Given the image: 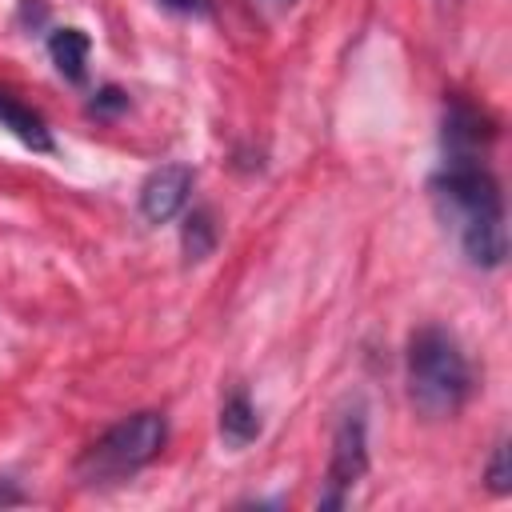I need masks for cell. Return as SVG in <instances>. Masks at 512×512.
<instances>
[{"label":"cell","instance_id":"6da1fadb","mask_svg":"<svg viewBox=\"0 0 512 512\" xmlns=\"http://www.w3.org/2000/svg\"><path fill=\"white\" fill-rule=\"evenodd\" d=\"M428 196L444 228L456 232L460 252L476 268H500L508 256L504 196L496 176L480 156H444L440 172L428 180Z\"/></svg>","mask_w":512,"mask_h":512},{"label":"cell","instance_id":"7a4b0ae2","mask_svg":"<svg viewBox=\"0 0 512 512\" xmlns=\"http://www.w3.org/2000/svg\"><path fill=\"white\" fill-rule=\"evenodd\" d=\"M468 392H472V368L456 336L436 324L416 328L408 340V396L416 412L428 420L456 416Z\"/></svg>","mask_w":512,"mask_h":512},{"label":"cell","instance_id":"3957f363","mask_svg":"<svg viewBox=\"0 0 512 512\" xmlns=\"http://www.w3.org/2000/svg\"><path fill=\"white\" fill-rule=\"evenodd\" d=\"M168 440V420L164 412H136L120 424H112L84 456H80V476L84 480H120L140 472L160 456Z\"/></svg>","mask_w":512,"mask_h":512},{"label":"cell","instance_id":"277c9868","mask_svg":"<svg viewBox=\"0 0 512 512\" xmlns=\"http://www.w3.org/2000/svg\"><path fill=\"white\" fill-rule=\"evenodd\" d=\"M368 472V440H364V416L348 412L332 436V464H328V496L320 508H340L344 492Z\"/></svg>","mask_w":512,"mask_h":512},{"label":"cell","instance_id":"5b68a950","mask_svg":"<svg viewBox=\"0 0 512 512\" xmlns=\"http://www.w3.org/2000/svg\"><path fill=\"white\" fill-rule=\"evenodd\" d=\"M188 192H192V168L188 164H160L140 184V216L148 224H164L188 204Z\"/></svg>","mask_w":512,"mask_h":512},{"label":"cell","instance_id":"8992f818","mask_svg":"<svg viewBox=\"0 0 512 512\" xmlns=\"http://www.w3.org/2000/svg\"><path fill=\"white\" fill-rule=\"evenodd\" d=\"M496 136L492 120L468 100L452 96L444 108V156H480V148Z\"/></svg>","mask_w":512,"mask_h":512},{"label":"cell","instance_id":"52a82bcc","mask_svg":"<svg viewBox=\"0 0 512 512\" xmlns=\"http://www.w3.org/2000/svg\"><path fill=\"white\" fill-rule=\"evenodd\" d=\"M0 128H8L20 144H28L32 152H52V132H48V124L28 108V104H20L16 96H8V92H0Z\"/></svg>","mask_w":512,"mask_h":512},{"label":"cell","instance_id":"ba28073f","mask_svg":"<svg viewBox=\"0 0 512 512\" xmlns=\"http://www.w3.org/2000/svg\"><path fill=\"white\" fill-rule=\"evenodd\" d=\"M88 36L80 32V28H56L52 36H48V56H52V64H56V72L64 76V80H84V72H88Z\"/></svg>","mask_w":512,"mask_h":512},{"label":"cell","instance_id":"9c48e42d","mask_svg":"<svg viewBox=\"0 0 512 512\" xmlns=\"http://www.w3.org/2000/svg\"><path fill=\"white\" fill-rule=\"evenodd\" d=\"M220 436H224L228 448H244V444H252L260 436V416H256V408L248 404L244 392L224 400V408H220Z\"/></svg>","mask_w":512,"mask_h":512},{"label":"cell","instance_id":"30bf717a","mask_svg":"<svg viewBox=\"0 0 512 512\" xmlns=\"http://www.w3.org/2000/svg\"><path fill=\"white\" fill-rule=\"evenodd\" d=\"M180 248H184V260H188V264H200V260L212 256V248H216V224H212V216H208L204 208H192V212L184 216Z\"/></svg>","mask_w":512,"mask_h":512},{"label":"cell","instance_id":"8fae6325","mask_svg":"<svg viewBox=\"0 0 512 512\" xmlns=\"http://www.w3.org/2000/svg\"><path fill=\"white\" fill-rule=\"evenodd\" d=\"M124 108H128V92H120L116 84L100 88V92L88 100V112H92V116H116V112H124Z\"/></svg>","mask_w":512,"mask_h":512},{"label":"cell","instance_id":"7c38bea8","mask_svg":"<svg viewBox=\"0 0 512 512\" xmlns=\"http://www.w3.org/2000/svg\"><path fill=\"white\" fill-rule=\"evenodd\" d=\"M484 480H488V488H492V492H500V496L512 488V476H508V444H496V452H492V464H488V476H484Z\"/></svg>","mask_w":512,"mask_h":512},{"label":"cell","instance_id":"4fadbf2b","mask_svg":"<svg viewBox=\"0 0 512 512\" xmlns=\"http://www.w3.org/2000/svg\"><path fill=\"white\" fill-rule=\"evenodd\" d=\"M160 4L180 16H212V0H160Z\"/></svg>","mask_w":512,"mask_h":512},{"label":"cell","instance_id":"5bb4252c","mask_svg":"<svg viewBox=\"0 0 512 512\" xmlns=\"http://www.w3.org/2000/svg\"><path fill=\"white\" fill-rule=\"evenodd\" d=\"M4 504H24V492L12 488L8 480H0V508H4Z\"/></svg>","mask_w":512,"mask_h":512},{"label":"cell","instance_id":"9a60e30c","mask_svg":"<svg viewBox=\"0 0 512 512\" xmlns=\"http://www.w3.org/2000/svg\"><path fill=\"white\" fill-rule=\"evenodd\" d=\"M268 4H280V8H284V4H292V0H268Z\"/></svg>","mask_w":512,"mask_h":512}]
</instances>
